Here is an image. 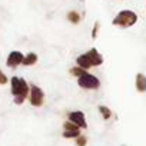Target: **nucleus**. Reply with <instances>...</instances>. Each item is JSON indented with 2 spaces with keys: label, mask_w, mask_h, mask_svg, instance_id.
Wrapping results in <instances>:
<instances>
[{
  "label": "nucleus",
  "mask_w": 146,
  "mask_h": 146,
  "mask_svg": "<svg viewBox=\"0 0 146 146\" xmlns=\"http://www.w3.org/2000/svg\"><path fill=\"white\" fill-rule=\"evenodd\" d=\"M9 83H10V93L13 96L15 105H19V106L23 105L29 98L30 83H27L26 79L22 76H12Z\"/></svg>",
  "instance_id": "obj_1"
},
{
  "label": "nucleus",
  "mask_w": 146,
  "mask_h": 146,
  "mask_svg": "<svg viewBox=\"0 0 146 146\" xmlns=\"http://www.w3.org/2000/svg\"><path fill=\"white\" fill-rule=\"evenodd\" d=\"M139 20V16L136 12L130 10V9H123L119 10L115 17L112 19V25L119 27V29H129L132 26H135Z\"/></svg>",
  "instance_id": "obj_2"
},
{
  "label": "nucleus",
  "mask_w": 146,
  "mask_h": 146,
  "mask_svg": "<svg viewBox=\"0 0 146 146\" xmlns=\"http://www.w3.org/2000/svg\"><path fill=\"white\" fill-rule=\"evenodd\" d=\"M78 79V86L80 89H85V90H98L100 88V79L90 73L89 70H85L80 76L76 78Z\"/></svg>",
  "instance_id": "obj_3"
},
{
  "label": "nucleus",
  "mask_w": 146,
  "mask_h": 146,
  "mask_svg": "<svg viewBox=\"0 0 146 146\" xmlns=\"http://www.w3.org/2000/svg\"><path fill=\"white\" fill-rule=\"evenodd\" d=\"M29 103L33 108H42L44 103V92L40 86H37L36 83H30V90H29V98H27Z\"/></svg>",
  "instance_id": "obj_4"
},
{
  "label": "nucleus",
  "mask_w": 146,
  "mask_h": 146,
  "mask_svg": "<svg viewBox=\"0 0 146 146\" xmlns=\"http://www.w3.org/2000/svg\"><path fill=\"white\" fill-rule=\"evenodd\" d=\"M23 59H25V53H22L20 50H12L6 57V66L9 69H16L23 63Z\"/></svg>",
  "instance_id": "obj_5"
},
{
  "label": "nucleus",
  "mask_w": 146,
  "mask_h": 146,
  "mask_svg": "<svg viewBox=\"0 0 146 146\" xmlns=\"http://www.w3.org/2000/svg\"><path fill=\"white\" fill-rule=\"evenodd\" d=\"M63 129H64L63 130V137H66V139H72V137L76 139L80 135V127L78 125H75L73 122H70V120L63 123Z\"/></svg>",
  "instance_id": "obj_6"
},
{
  "label": "nucleus",
  "mask_w": 146,
  "mask_h": 146,
  "mask_svg": "<svg viewBox=\"0 0 146 146\" xmlns=\"http://www.w3.org/2000/svg\"><path fill=\"white\" fill-rule=\"evenodd\" d=\"M69 120L73 122L75 125H78L80 129H86L88 123H86V116L82 110H73L69 113Z\"/></svg>",
  "instance_id": "obj_7"
},
{
  "label": "nucleus",
  "mask_w": 146,
  "mask_h": 146,
  "mask_svg": "<svg viewBox=\"0 0 146 146\" xmlns=\"http://www.w3.org/2000/svg\"><path fill=\"white\" fill-rule=\"evenodd\" d=\"M86 53H88L89 60H90V63H92V66H93V67H98V66H102V64H103V62H105L103 54H102V53H100L96 47L89 49Z\"/></svg>",
  "instance_id": "obj_8"
},
{
  "label": "nucleus",
  "mask_w": 146,
  "mask_h": 146,
  "mask_svg": "<svg viewBox=\"0 0 146 146\" xmlns=\"http://www.w3.org/2000/svg\"><path fill=\"white\" fill-rule=\"evenodd\" d=\"M135 88L139 93H145L146 92V75L145 73H136L135 76Z\"/></svg>",
  "instance_id": "obj_9"
},
{
  "label": "nucleus",
  "mask_w": 146,
  "mask_h": 146,
  "mask_svg": "<svg viewBox=\"0 0 146 146\" xmlns=\"http://www.w3.org/2000/svg\"><path fill=\"white\" fill-rule=\"evenodd\" d=\"M76 64H78L79 67H82L83 70H89V69L93 67L92 63H90V60H89V56H88L86 52L82 53V54H79V56L76 57Z\"/></svg>",
  "instance_id": "obj_10"
},
{
  "label": "nucleus",
  "mask_w": 146,
  "mask_h": 146,
  "mask_svg": "<svg viewBox=\"0 0 146 146\" xmlns=\"http://www.w3.org/2000/svg\"><path fill=\"white\" fill-rule=\"evenodd\" d=\"M37 60H39V56H37V53H35V52H29V53H26V54H25V59H23V63H22V66H25V67L35 66V64L37 63Z\"/></svg>",
  "instance_id": "obj_11"
},
{
  "label": "nucleus",
  "mask_w": 146,
  "mask_h": 146,
  "mask_svg": "<svg viewBox=\"0 0 146 146\" xmlns=\"http://www.w3.org/2000/svg\"><path fill=\"white\" fill-rule=\"evenodd\" d=\"M66 19L72 25H79L82 22V16H80V13L78 10H69L67 15H66Z\"/></svg>",
  "instance_id": "obj_12"
},
{
  "label": "nucleus",
  "mask_w": 146,
  "mask_h": 146,
  "mask_svg": "<svg viewBox=\"0 0 146 146\" xmlns=\"http://www.w3.org/2000/svg\"><path fill=\"white\" fill-rule=\"evenodd\" d=\"M98 109H99V113L102 115V117H103L105 120H109V119L112 117V110H110L108 106H105V105H100Z\"/></svg>",
  "instance_id": "obj_13"
},
{
  "label": "nucleus",
  "mask_w": 146,
  "mask_h": 146,
  "mask_svg": "<svg viewBox=\"0 0 146 146\" xmlns=\"http://www.w3.org/2000/svg\"><path fill=\"white\" fill-rule=\"evenodd\" d=\"M83 72H85V70H83L82 67H79L78 64H76V66H72V67L69 69V73H70V75H72V76H75V78H78V76H80V75H82V73H83Z\"/></svg>",
  "instance_id": "obj_14"
},
{
  "label": "nucleus",
  "mask_w": 146,
  "mask_h": 146,
  "mask_svg": "<svg viewBox=\"0 0 146 146\" xmlns=\"http://www.w3.org/2000/svg\"><path fill=\"white\" fill-rule=\"evenodd\" d=\"M99 32H100V22H95V25H93V27H92V35H90L93 40L98 39Z\"/></svg>",
  "instance_id": "obj_15"
},
{
  "label": "nucleus",
  "mask_w": 146,
  "mask_h": 146,
  "mask_svg": "<svg viewBox=\"0 0 146 146\" xmlns=\"http://www.w3.org/2000/svg\"><path fill=\"white\" fill-rule=\"evenodd\" d=\"M10 82V78L6 75V73L0 69V86H5V85H7Z\"/></svg>",
  "instance_id": "obj_16"
},
{
  "label": "nucleus",
  "mask_w": 146,
  "mask_h": 146,
  "mask_svg": "<svg viewBox=\"0 0 146 146\" xmlns=\"http://www.w3.org/2000/svg\"><path fill=\"white\" fill-rule=\"evenodd\" d=\"M86 143H88V137L85 135H79L76 137V145L78 146H86Z\"/></svg>",
  "instance_id": "obj_17"
},
{
  "label": "nucleus",
  "mask_w": 146,
  "mask_h": 146,
  "mask_svg": "<svg viewBox=\"0 0 146 146\" xmlns=\"http://www.w3.org/2000/svg\"><path fill=\"white\" fill-rule=\"evenodd\" d=\"M80 2H82V3H83V2H85V0H80Z\"/></svg>",
  "instance_id": "obj_18"
}]
</instances>
